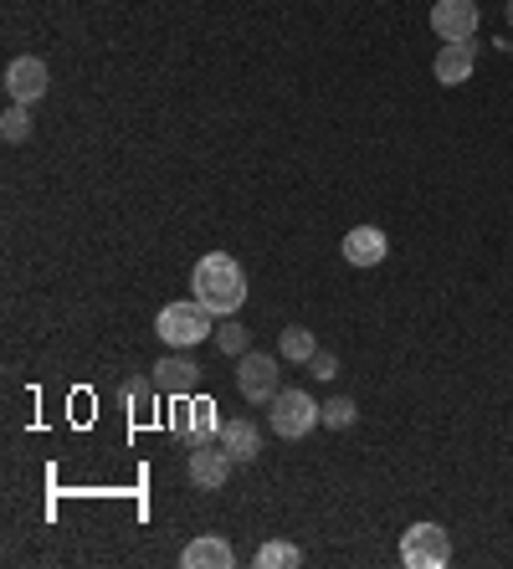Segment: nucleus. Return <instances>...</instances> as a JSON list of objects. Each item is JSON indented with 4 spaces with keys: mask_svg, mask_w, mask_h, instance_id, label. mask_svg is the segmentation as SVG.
Returning a JSON list of instances; mask_svg holds the SVG:
<instances>
[{
    "mask_svg": "<svg viewBox=\"0 0 513 569\" xmlns=\"http://www.w3.org/2000/svg\"><path fill=\"white\" fill-rule=\"evenodd\" d=\"M190 288H196V298L211 308L216 318L241 313V303H247V272H241V262L231 252L200 257L196 272H190Z\"/></svg>",
    "mask_w": 513,
    "mask_h": 569,
    "instance_id": "nucleus-1",
    "label": "nucleus"
},
{
    "mask_svg": "<svg viewBox=\"0 0 513 569\" xmlns=\"http://www.w3.org/2000/svg\"><path fill=\"white\" fill-rule=\"evenodd\" d=\"M211 318H216V313L200 303V298H180V303H165V308H159L155 333H159V339H165L170 349H196L200 339H211V333H216Z\"/></svg>",
    "mask_w": 513,
    "mask_h": 569,
    "instance_id": "nucleus-2",
    "label": "nucleus"
},
{
    "mask_svg": "<svg viewBox=\"0 0 513 569\" xmlns=\"http://www.w3.org/2000/svg\"><path fill=\"white\" fill-rule=\"evenodd\" d=\"M452 559V539L442 523H411L401 533V565L411 569H442Z\"/></svg>",
    "mask_w": 513,
    "mask_h": 569,
    "instance_id": "nucleus-3",
    "label": "nucleus"
},
{
    "mask_svg": "<svg viewBox=\"0 0 513 569\" xmlns=\"http://www.w3.org/2000/svg\"><path fill=\"white\" fill-rule=\"evenodd\" d=\"M318 426V406H314V396L308 390H277V400H273V431L283 441H298V437H308Z\"/></svg>",
    "mask_w": 513,
    "mask_h": 569,
    "instance_id": "nucleus-4",
    "label": "nucleus"
},
{
    "mask_svg": "<svg viewBox=\"0 0 513 569\" xmlns=\"http://www.w3.org/2000/svg\"><path fill=\"white\" fill-rule=\"evenodd\" d=\"M47 88H52V72H47L41 57H16V62L6 67V98H11V103L31 108L47 98Z\"/></svg>",
    "mask_w": 513,
    "mask_h": 569,
    "instance_id": "nucleus-5",
    "label": "nucleus"
},
{
    "mask_svg": "<svg viewBox=\"0 0 513 569\" xmlns=\"http://www.w3.org/2000/svg\"><path fill=\"white\" fill-rule=\"evenodd\" d=\"M237 390L241 400H251V406H273L277 400V359L273 355H241L237 365Z\"/></svg>",
    "mask_w": 513,
    "mask_h": 569,
    "instance_id": "nucleus-6",
    "label": "nucleus"
},
{
    "mask_svg": "<svg viewBox=\"0 0 513 569\" xmlns=\"http://www.w3.org/2000/svg\"><path fill=\"white\" fill-rule=\"evenodd\" d=\"M170 426L180 431L190 447L196 441H211V437H221V416H216V400H206V396H180V406H175V416H170Z\"/></svg>",
    "mask_w": 513,
    "mask_h": 569,
    "instance_id": "nucleus-7",
    "label": "nucleus"
},
{
    "mask_svg": "<svg viewBox=\"0 0 513 569\" xmlns=\"http://www.w3.org/2000/svg\"><path fill=\"white\" fill-rule=\"evenodd\" d=\"M231 451L226 447H211V441H196L190 447V457H185V472H190V482L206 492H221L226 488V477H231Z\"/></svg>",
    "mask_w": 513,
    "mask_h": 569,
    "instance_id": "nucleus-8",
    "label": "nucleus"
},
{
    "mask_svg": "<svg viewBox=\"0 0 513 569\" xmlns=\"http://www.w3.org/2000/svg\"><path fill=\"white\" fill-rule=\"evenodd\" d=\"M432 31L442 41H473L477 6H473V0H436V6H432Z\"/></svg>",
    "mask_w": 513,
    "mask_h": 569,
    "instance_id": "nucleus-9",
    "label": "nucleus"
},
{
    "mask_svg": "<svg viewBox=\"0 0 513 569\" xmlns=\"http://www.w3.org/2000/svg\"><path fill=\"white\" fill-rule=\"evenodd\" d=\"M473 62H477V47L473 41H442V52L432 62V78L442 88H462V82L473 78Z\"/></svg>",
    "mask_w": 513,
    "mask_h": 569,
    "instance_id": "nucleus-10",
    "label": "nucleus"
},
{
    "mask_svg": "<svg viewBox=\"0 0 513 569\" xmlns=\"http://www.w3.org/2000/svg\"><path fill=\"white\" fill-rule=\"evenodd\" d=\"M180 565L185 569H237V549H231L221 533H196V539L185 543Z\"/></svg>",
    "mask_w": 513,
    "mask_h": 569,
    "instance_id": "nucleus-11",
    "label": "nucleus"
},
{
    "mask_svg": "<svg viewBox=\"0 0 513 569\" xmlns=\"http://www.w3.org/2000/svg\"><path fill=\"white\" fill-rule=\"evenodd\" d=\"M385 252H391V241H385L381 226H355V231L344 237V262L349 267H381Z\"/></svg>",
    "mask_w": 513,
    "mask_h": 569,
    "instance_id": "nucleus-12",
    "label": "nucleus"
},
{
    "mask_svg": "<svg viewBox=\"0 0 513 569\" xmlns=\"http://www.w3.org/2000/svg\"><path fill=\"white\" fill-rule=\"evenodd\" d=\"M155 385L165 390V396H196V385H200V365L196 359H185V355H170V359H159L155 365Z\"/></svg>",
    "mask_w": 513,
    "mask_h": 569,
    "instance_id": "nucleus-13",
    "label": "nucleus"
},
{
    "mask_svg": "<svg viewBox=\"0 0 513 569\" xmlns=\"http://www.w3.org/2000/svg\"><path fill=\"white\" fill-rule=\"evenodd\" d=\"M221 447L231 451V462L247 467L263 457V431L247 421V416H237V421H221Z\"/></svg>",
    "mask_w": 513,
    "mask_h": 569,
    "instance_id": "nucleus-14",
    "label": "nucleus"
},
{
    "mask_svg": "<svg viewBox=\"0 0 513 569\" xmlns=\"http://www.w3.org/2000/svg\"><path fill=\"white\" fill-rule=\"evenodd\" d=\"M277 355L288 359V365H308V359L318 355V345H314V333L293 323V329H283V339H277Z\"/></svg>",
    "mask_w": 513,
    "mask_h": 569,
    "instance_id": "nucleus-15",
    "label": "nucleus"
},
{
    "mask_svg": "<svg viewBox=\"0 0 513 569\" xmlns=\"http://www.w3.org/2000/svg\"><path fill=\"white\" fill-rule=\"evenodd\" d=\"M247 345H251V329H241L237 313H226L221 323H216V349H221V355H231V359H241V355H247Z\"/></svg>",
    "mask_w": 513,
    "mask_h": 569,
    "instance_id": "nucleus-16",
    "label": "nucleus"
},
{
    "mask_svg": "<svg viewBox=\"0 0 513 569\" xmlns=\"http://www.w3.org/2000/svg\"><path fill=\"white\" fill-rule=\"evenodd\" d=\"M355 416H359V406L349 396H334V400H324V406H318V426H329V431H349V426H355Z\"/></svg>",
    "mask_w": 513,
    "mask_h": 569,
    "instance_id": "nucleus-17",
    "label": "nucleus"
},
{
    "mask_svg": "<svg viewBox=\"0 0 513 569\" xmlns=\"http://www.w3.org/2000/svg\"><path fill=\"white\" fill-rule=\"evenodd\" d=\"M257 565H263V569H298L303 565V549H298V543L273 539V543H263V549H257Z\"/></svg>",
    "mask_w": 513,
    "mask_h": 569,
    "instance_id": "nucleus-18",
    "label": "nucleus"
},
{
    "mask_svg": "<svg viewBox=\"0 0 513 569\" xmlns=\"http://www.w3.org/2000/svg\"><path fill=\"white\" fill-rule=\"evenodd\" d=\"M0 133H6V144H27V139H31V108H21V103L6 108V119H0Z\"/></svg>",
    "mask_w": 513,
    "mask_h": 569,
    "instance_id": "nucleus-19",
    "label": "nucleus"
},
{
    "mask_svg": "<svg viewBox=\"0 0 513 569\" xmlns=\"http://www.w3.org/2000/svg\"><path fill=\"white\" fill-rule=\"evenodd\" d=\"M155 390H159L155 380H145V375H134V380H124V406H129L134 416H145V411H149V400H155Z\"/></svg>",
    "mask_w": 513,
    "mask_h": 569,
    "instance_id": "nucleus-20",
    "label": "nucleus"
},
{
    "mask_svg": "<svg viewBox=\"0 0 513 569\" xmlns=\"http://www.w3.org/2000/svg\"><path fill=\"white\" fill-rule=\"evenodd\" d=\"M308 375H318V380H334V375H339V359H334V349H318V355L308 359Z\"/></svg>",
    "mask_w": 513,
    "mask_h": 569,
    "instance_id": "nucleus-21",
    "label": "nucleus"
},
{
    "mask_svg": "<svg viewBox=\"0 0 513 569\" xmlns=\"http://www.w3.org/2000/svg\"><path fill=\"white\" fill-rule=\"evenodd\" d=\"M509 21H513V0H509Z\"/></svg>",
    "mask_w": 513,
    "mask_h": 569,
    "instance_id": "nucleus-22",
    "label": "nucleus"
}]
</instances>
